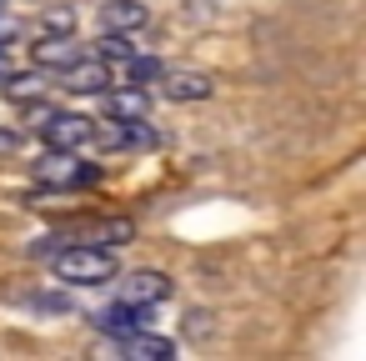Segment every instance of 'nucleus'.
<instances>
[{
    "mask_svg": "<svg viewBox=\"0 0 366 361\" xmlns=\"http://www.w3.org/2000/svg\"><path fill=\"white\" fill-rule=\"evenodd\" d=\"M51 276L66 281V286H106V281H116V251L71 241L51 256Z\"/></svg>",
    "mask_w": 366,
    "mask_h": 361,
    "instance_id": "obj_1",
    "label": "nucleus"
},
{
    "mask_svg": "<svg viewBox=\"0 0 366 361\" xmlns=\"http://www.w3.org/2000/svg\"><path fill=\"white\" fill-rule=\"evenodd\" d=\"M31 111V121H36V136L46 141V151H86L91 146V116H81V111H56V106H26Z\"/></svg>",
    "mask_w": 366,
    "mask_h": 361,
    "instance_id": "obj_2",
    "label": "nucleus"
},
{
    "mask_svg": "<svg viewBox=\"0 0 366 361\" xmlns=\"http://www.w3.org/2000/svg\"><path fill=\"white\" fill-rule=\"evenodd\" d=\"M91 146L96 151H151V146H161V136H156V126H146V116H136V121H116V116H101L96 126H91Z\"/></svg>",
    "mask_w": 366,
    "mask_h": 361,
    "instance_id": "obj_3",
    "label": "nucleus"
},
{
    "mask_svg": "<svg viewBox=\"0 0 366 361\" xmlns=\"http://www.w3.org/2000/svg\"><path fill=\"white\" fill-rule=\"evenodd\" d=\"M31 171H36V181L51 186V191H81V186H96V181H101V171L86 166V161H76V151H51V156H41Z\"/></svg>",
    "mask_w": 366,
    "mask_h": 361,
    "instance_id": "obj_4",
    "label": "nucleus"
},
{
    "mask_svg": "<svg viewBox=\"0 0 366 361\" xmlns=\"http://www.w3.org/2000/svg\"><path fill=\"white\" fill-rule=\"evenodd\" d=\"M56 86L71 91V96H101L106 86H116V76H111V61H101V56H76L71 66H61Z\"/></svg>",
    "mask_w": 366,
    "mask_h": 361,
    "instance_id": "obj_5",
    "label": "nucleus"
},
{
    "mask_svg": "<svg viewBox=\"0 0 366 361\" xmlns=\"http://www.w3.org/2000/svg\"><path fill=\"white\" fill-rule=\"evenodd\" d=\"M51 86H56V76L46 71V66H36V71H6L0 76V91H6V101H16V106H36V101H46L51 96Z\"/></svg>",
    "mask_w": 366,
    "mask_h": 361,
    "instance_id": "obj_6",
    "label": "nucleus"
},
{
    "mask_svg": "<svg viewBox=\"0 0 366 361\" xmlns=\"http://www.w3.org/2000/svg\"><path fill=\"white\" fill-rule=\"evenodd\" d=\"M171 291H176V281L166 271H131L121 281V301H136V306H161V301H171Z\"/></svg>",
    "mask_w": 366,
    "mask_h": 361,
    "instance_id": "obj_7",
    "label": "nucleus"
},
{
    "mask_svg": "<svg viewBox=\"0 0 366 361\" xmlns=\"http://www.w3.org/2000/svg\"><path fill=\"white\" fill-rule=\"evenodd\" d=\"M136 236V226L126 221V216H111V221H86V226H76L71 236H51V241H86V246H121V241H131Z\"/></svg>",
    "mask_w": 366,
    "mask_h": 361,
    "instance_id": "obj_8",
    "label": "nucleus"
},
{
    "mask_svg": "<svg viewBox=\"0 0 366 361\" xmlns=\"http://www.w3.org/2000/svg\"><path fill=\"white\" fill-rule=\"evenodd\" d=\"M96 21H101V31H126V36H136V31L151 21V11L141 6V0H101Z\"/></svg>",
    "mask_w": 366,
    "mask_h": 361,
    "instance_id": "obj_9",
    "label": "nucleus"
},
{
    "mask_svg": "<svg viewBox=\"0 0 366 361\" xmlns=\"http://www.w3.org/2000/svg\"><path fill=\"white\" fill-rule=\"evenodd\" d=\"M31 56H36V66H46V71H61V66H71L76 56H86V46H81L71 31H61V36H41V41L31 46Z\"/></svg>",
    "mask_w": 366,
    "mask_h": 361,
    "instance_id": "obj_10",
    "label": "nucleus"
},
{
    "mask_svg": "<svg viewBox=\"0 0 366 361\" xmlns=\"http://www.w3.org/2000/svg\"><path fill=\"white\" fill-rule=\"evenodd\" d=\"M161 96L166 101H206L211 96V76H201V71H166L161 66Z\"/></svg>",
    "mask_w": 366,
    "mask_h": 361,
    "instance_id": "obj_11",
    "label": "nucleus"
},
{
    "mask_svg": "<svg viewBox=\"0 0 366 361\" xmlns=\"http://www.w3.org/2000/svg\"><path fill=\"white\" fill-rule=\"evenodd\" d=\"M146 316H151V306H136V301H111V306H101V311L91 316V326H96V331H106V336H121V331H136Z\"/></svg>",
    "mask_w": 366,
    "mask_h": 361,
    "instance_id": "obj_12",
    "label": "nucleus"
},
{
    "mask_svg": "<svg viewBox=\"0 0 366 361\" xmlns=\"http://www.w3.org/2000/svg\"><path fill=\"white\" fill-rule=\"evenodd\" d=\"M101 101H106V116H116V121H136V116H146V111H151L146 86H106V91H101Z\"/></svg>",
    "mask_w": 366,
    "mask_h": 361,
    "instance_id": "obj_13",
    "label": "nucleus"
},
{
    "mask_svg": "<svg viewBox=\"0 0 366 361\" xmlns=\"http://www.w3.org/2000/svg\"><path fill=\"white\" fill-rule=\"evenodd\" d=\"M116 346H121L126 356H141V361H171V356H176V341H166V336H146L141 326H136V331H121Z\"/></svg>",
    "mask_w": 366,
    "mask_h": 361,
    "instance_id": "obj_14",
    "label": "nucleus"
},
{
    "mask_svg": "<svg viewBox=\"0 0 366 361\" xmlns=\"http://www.w3.org/2000/svg\"><path fill=\"white\" fill-rule=\"evenodd\" d=\"M136 56V41L126 31H101V61H131Z\"/></svg>",
    "mask_w": 366,
    "mask_h": 361,
    "instance_id": "obj_15",
    "label": "nucleus"
},
{
    "mask_svg": "<svg viewBox=\"0 0 366 361\" xmlns=\"http://www.w3.org/2000/svg\"><path fill=\"white\" fill-rule=\"evenodd\" d=\"M21 151V131L16 126H0V156H16Z\"/></svg>",
    "mask_w": 366,
    "mask_h": 361,
    "instance_id": "obj_16",
    "label": "nucleus"
},
{
    "mask_svg": "<svg viewBox=\"0 0 366 361\" xmlns=\"http://www.w3.org/2000/svg\"><path fill=\"white\" fill-rule=\"evenodd\" d=\"M11 71V46H0V76Z\"/></svg>",
    "mask_w": 366,
    "mask_h": 361,
    "instance_id": "obj_17",
    "label": "nucleus"
}]
</instances>
